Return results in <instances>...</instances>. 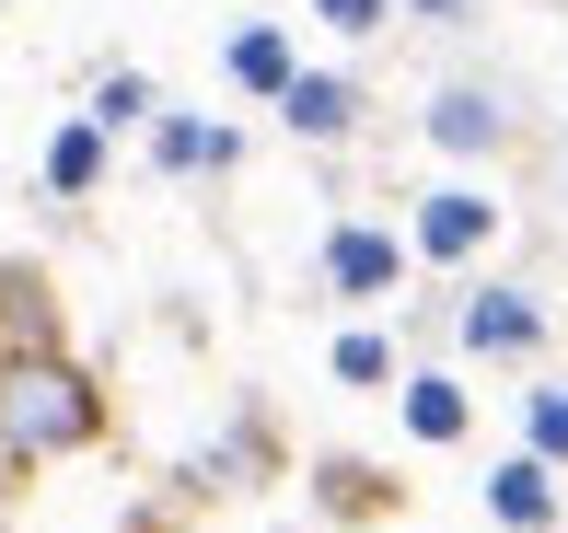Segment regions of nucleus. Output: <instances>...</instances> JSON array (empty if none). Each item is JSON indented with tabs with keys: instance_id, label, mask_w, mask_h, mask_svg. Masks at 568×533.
Instances as JSON below:
<instances>
[{
	"instance_id": "obj_1",
	"label": "nucleus",
	"mask_w": 568,
	"mask_h": 533,
	"mask_svg": "<svg viewBox=\"0 0 568 533\" xmlns=\"http://www.w3.org/2000/svg\"><path fill=\"white\" fill-rule=\"evenodd\" d=\"M105 441V383L70 348H0V464H59Z\"/></svg>"
},
{
	"instance_id": "obj_2",
	"label": "nucleus",
	"mask_w": 568,
	"mask_h": 533,
	"mask_svg": "<svg viewBox=\"0 0 568 533\" xmlns=\"http://www.w3.org/2000/svg\"><path fill=\"white\" fill-rule=\"evenodd\" d=\"M487 233H499V197H476V186H442V197H418V256H429V267H464Z\"/></svg>"
},
{
	"instance_id": "obj_3",
	"label": "nucleus",
	"mask_w": 568,
	"mask_h": 533,
	"mask_svg": "<svg viewBox=\"0 0 568 533\" xmlns=\"http://www.w3.org/2000/svg\"><path fill=\"white\" fill-rule=\"evenodd\" d=\"M464 348H476V360H534V348H546L534 290H476L464 301Z\"/></svg>"
},
{
	"instance_id": "obj_4",
	"label": "nucleus",
	"mask_w": 568,
	"mask_h": 533,
	"mask_svg": "<svg viewBox=\"0 0 568 533\" xmlns=\"http://www.w3.org/2000/svg\"><path fill=\"white\" fill-rule=\"evenodd\" d=\"M314 511H337V522H395L406 488H395L383 464H359V452H325V464H314Z\"/></svg>"
},
{
	"instance_id": "obj_5",
	"label": "nucleus",
	"mask_w": 568,
	"mask_h": 533,
	"mask_svg": "<svg viewBox=\"0 0 568 533\" xmlns=\"http://www.w3.org/2000/svg\"><path fill=\"white\" fill-rule=\"evenodd\" d=\"M325 278L372 301V290H395V278H406V244L372 233V221H337V233H325Z\"/></svg>"
},
{
	"instance_id": "obj_6",
	"label": "nucleus",
	"mask_w": 568,
	"mask_h": 533,
	"mask_svg": "<svg viewBox=\"0 0 568 533\" xmlns=\"http://www.w3.org/2000/svg\"><path fill=\"white\" fill-rule=\"evenodd\" d=\"M278 116H291L302 140H348V129H359V82H337V70H291Z\"/></svg>"
},
{
	"instance_id": "obj_7",
	"label": "nucleus",
	"mask_w": 568,
	"mask_h": 533,
	"mask_svg": "<svg viewBox=\"0 0 568 533\" xmlns=\"http://www.w3.org/2000/svg\"><path fill=\"white\" fill-rule=\"evenodd\" d=\"M487 511H499L510 533H546V522H557V464H546V452L499 464V475H487Z\"/></svg>"
},
{
	"instance_id": "obj_8",
	"label": "nucleus",
	"mask_w": 568,
	"mask_h": 533,
	"mask_svg": "<svg viewBox=\"0 0 568 533\" xmlns=\"http://www.w3.org/2000/svg\"><path fill=\"white\" fill-rule=\"evenodd\" d=\"M429 140H442V151H499L510 116H499V93L464 82V93H442V105H429Z\"/></svg>"
},
{
	"instance_id": "obj_9",
	"label": "nucleus",
	"mask_w": 568,
	"mask_h": 533,
	"mask_svg": "<svg viewBox=\"0 0 568 533\" xmlns=\"http://www.w3.org/2000/svg\"><path fill=\"white\" fill-rule=\"evenodd\" d=\"M0 337L12 348H59V301H47L36 267H0Z\"/></svg>"
},
{
	"instance_id": "obj_10",
	"label": "nucleus",
	"mask_w": 568,
	"mask_h": 533,
	"mask_svg": "<svg viewBox=\"0 0 568 533\" xmlns=\"http://www.w3.org/2000/svg\"><path fill=\"white\" fill-rule=\"evenodd\" d=\"M221 59H232V82H244V93H291V35H278V23H244V35H232L221 47Z\"/></svg>"
},
{
	"instance_id": "obj_11",
	"label": "nucleus",
	"mask_w": 568,
	"mask_h": 533,
	"mask_svg": "<svg viewBox=\"0 0 568 533\" xmlns=\"http://www.w3.org/2000/svg\"><path fill=\"white\" fill-rule=\"evenodd\" d=\"M93 174H105V129L70 116V129L47 140V186H59V197H93Z\"/></svg>"
},
{
	"instance_id": "obj_12",
	"label": "nucleus",
	"mask_w": 568,
	"mask_h": 533,
	"mask_svg": "<svg viewBox=\"0 0 568 533\" xmlns=\"http://www.w3.org/2000/svg\"><path fill=\"white\" fill-rule=\"evenodd\" d=\"M464 418H476L464 383H442V371H429V383H406V429H418V441H464Z\"/></svg>"
},
{
	"instance_id": "obj_13",
	"label": "nucleus",
	"mask_w": 568,
	"mask_h": 533,
	"mask_svg": "<svg viewBox=\"0 0 568 533\" xmlns=\"http://www.w3.org/2000/svg\"><path fill=\"white\" fill-rule=\"evenodd\" d=\"M163 163L174 174H210V163H232V129H186V116H163Z\"/></svg>"
},
{
	"instance_id": "obj_14",
	"label": "nucleus",
	"mask_w": 568,
	"mask_h": 533,
	"mask_svg": "<svg viewBox=\"0 0 568 533\" xmlns=\"http://www.w3.org/2000/svg\"><path fill=\"white\" fill-rule=\"evenodd\" d=\"M523 429H534L546 464H568V383H534V394H523Z\"/></svg>"
},
{
	"instance_id": "obj_15",
	"label": "nucleus",
	"mask_w": 568,
	"mask_h": 533,
	"mask_svg": "<svg viewBox=\"0 0 568 533\" xmlns=\"http://www.w3.org/2000/svg\"><path fill=\"white\" fill-rule=\"evenodd\" d=\"M314 23H337V35H383L395 0H314Z\"/></svg>"
},
{
	"instance_id": "obj_16",
	"label": "nucleus",
	"mask_w": 568,
	"mask_h": 533,
	"mask_svg": "<svg viewBox=\"0 0 568 533\" xmlns=\"http://www.w3.org/2000/svg\"><path fill=\"white\" fill-rule=\"evenodd\" d=\"M128 116H151V82H140V70H116V82H105V105H93V129H128Z\"/></svg>"
},
{
	"instance_id": "obj_17",
	"label": "nucleus",
	"mask_w": 568,
	"mask_h": 533,
	"mask_svg": "<svg viewBox=\"0 0 568 533\" xmlns=\"http://www.w3.org/2000/svg\"><path fill=\"white\" fill-rule=\"evenodd\" d=\"M383 371H395L383 337H337V383H383Z\"/></svg>"
},
{
	"instance_id": "obj_18",
	"label": "nucleus",
	"mask_w": 568,
	"mask_h": 533,
	"mask_svg": "<svg viewBox=\"0 0 568 533\" xmlns=\"http://www.w3.org/2000/svg\"><path fill=\"white\" fill-rule=\"evenodd\" d=\"M418 12H429V23H476V0H418Z\"/></svg>"
}]
</instances>
